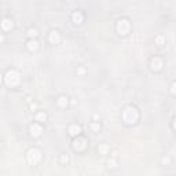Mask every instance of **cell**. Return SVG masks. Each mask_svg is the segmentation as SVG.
Instances as JSON below:
<instances>
[{
  "instance_id": "5",
  "label": "cell",
  "mask_w": 176,
  "mask_h": 176,
  "mask_svg": "<svg viewBox=\"0 0 176 176\" xmlns=\"http://www.w3.org/2000/svg\"><path fill=\"white\" fill-rule=\"evenodd\" d=\"M130 31H131V23L128 19H120L117 22V32L121 36H125L127 33H130Z\"/></svg>"
},
{
  "instance_id": "8",
  "label": "cell",
  "mask_w": 176,
  "mask_h": 176,
  "mask_svg": "<svg viewBox=\"0 0 176 176\" xmlns=\"http://www.w3.org/2000/svg\"><path fill=\"white\" fill-rule=\"evenodd\" d=\"M48 40H50L51 44H58L61 41V33L58 31H52L50 33V36H48Z\"/></svg>"
},
{
  "instance_id": "20",
  "label": "cell",
  "mask_w": 176,
  "mask_h": 176,
  "mask_svg": "<svg viewBox=\"0 0 176 176\" xmlns=\"http://www.w3.org/2000/svg\"><path fill=\"white\" fill-rule=\"evenodd\" d=\"M169 162H171V158H169L168 155L162 158V164H164V165H169Z\"/></svg>"
},
{
  "instance_id": "6",
  "label": "cell",
  "mask_w": 176,
  "mask_h": 176,
  "mask_svg": "<svg viewBox=\"0 0 176 176\" xmlns=\"http://www.w3.org/2000/svg\"><path fill=\"white\" fill-rule=\"evenodd\" d=\"M31 135L33 138H39V136H41V133H43V127L40 125V124H32L31 125Z\"/></svg>"
},
{
  "instance_id": "9",
  "label": "cell",
  "mask_w": 176,
  "mask_h": 176,
  "mask_svg": "<svg viewBox=\"0 0 176 176\" xmlns=\"http://www.w3.org/2000/svg\"><path fill=\"white\" fill-rule=\"evenodd\" d=\"M13 26H14V21L10 19V18H4V19L1 21V29H3V31H11Z\"/></svg>"
},
{
  "instance_id": "1",
  "label": "cell",
  "mask_w": 176,
  "mask_h": 176,
  "mask_svg": "<svg viewBox=\"0 0 176 176\" xmlns=\"http://www.w3.org/2000/svg\"><path fill=\"white\" fill-rule=\"evenodd\" d=\"M138 118H139V113H138V110H136V107L127 106L123 110V120L127 124L132 125V124H135L138 121Z\"/></svg>"
},
{
  "instance_id": "25",
  "label": "cell",
  "mask_w": 176,
  "mask_h": 176,
  "mask_svg": "<svg viewBox=\"0 0 176 176\" xmlns=\"http://www.w3.org/2000/svg\"><path fill=\"white\" fill-rule=\"evenodd\" d=\"M1 78H3V76H1V74H0V83H1Z\"/></svg>"
},
{
  "instance_id": "3",
  "label": "cell",
  "mask_w": 176,
  "mask_h": 176,
  "mask_svg": "<svg viewBox=\"0 0 176 176\" xmlns=\"http://www.w3.org/2000/svg\"><path fill=\"white\" fill-rule=\"evenodd\" d=\"M43 158V154H41V150H39L36 147H32L28 150V153H26V160L28 162L31 164V165H37L39 162L41 161Z\"/></svg>"
},
{
  "instance_id": "23",
  "label": "cell",
  "mask_w": 176,
  "mask_h": 176,
  "mask_svg": "<svg viewBox=\"0 0 176 176\" xmlns=\"http://www.w3.org/2000/svg\"><path fill=\"white\" fill-rule=\"evenodd\" d=\"M175 83H172V85H171V92H172V94H175Z\"/></svg>"
},
{
  "instance_id": "18",
  "label": "cell",
  "mask_w": 176,
  "mask_h": 176,
  "mask_svg": "<svg viewBox=\"0 0 176 176\" xmlns=\"http://www.w3.org/2000/svg\"><path fill=\"white\" fill-rule=\"evenodd\" d=\"M155 43H157L158 46H164V44H165V37H164V36H157V37H155Z\"/></svg>"
},
{
  "instance_id": "19",
  "label": "cell",
  "mask_w": 176,
  "mask_h": 176,
  "mask_svg": "<svg viewBox=\"0 0 176 176\" xmlns=\"http://www.w3.org/2000/svg\"><path fill=\"white\" fill-rule=\"evenodd\" d=\"M107 165H109V168H116L117 167V161L114 158H112V160L107 161Z\"/></svg>"
},
{
  "instance_id": "12",
  "label": "cell",
  "mask_w": 176,
  "mask_h": 176,
  "mask_svg": "<svg viewBox=\"0 0 176 176\" xmlns=\"http://www.w3.org/2000/svg\"><path fill=\"white\" fill-rule=\"evenodd\" d=\"M56 105L59 107H66L69 105V98L68 96H65V95H61L58 99H56Z\"/></svg>"
},
{
  "instance_id": "16",
  "label": "cell",
  "mask_w": 176,
  "mask_h": 176,
  "mask_svg": "<svg viewBox=\"0 0 176 176\" xmlns=\"http://www.w3.org/2000/svg\"><path fill=\"white\" fill-rule=\"evenodd\" d=\"M26 35L29 36L31 39H35L36 36H37V29H35V28H31V29H28V32H26Z\"/></svg>"
},
{
  "instance_id": "21",
  "label": "cell",
  "mask_w": 176,
  "mask_h": 176,
  "mask_svg": "<svg viewBox=\"0 0 176 176\" xmlns=\"http://www.w3.org/2000/svg\"><path fill=\"white\" fill-rule=\"evenodd\" d=\"M68 161H69L68 155H62V157H61V162H62V164H66Z\"/></svg>"
},
{
  "instance_id": "7",
  "label": "cell",
  "mask_w": 176,
  "mask_h": 176,
  "mask_svg": "<svg viewBox=\"0 0 176 176\" xmlns=\"http://www.w3.org/2000/svg\"><path fill=\"white\" fill-rule=\"evenodd\" d=\"M150 65H151V69H153L154 72H160V70L162 69V66H164V62H162L161 58L154 56L153 59H151V62H150Z\"/></svg>"
},
{
  "instance_id": "24",
  "label": "cell",
  "mask_w": 176,
  "mask_h": 176,
  "mask_svg": "<svg viewBox=\"0 0 176 176\" xmlns=\"http://www.w3.org/2000/svg\"><path fill=\"white\" fill-rule=\"evenodd\" d=\"M1 41H4V36H1V35H0V43H1Z\"/></svg>"
},
{
  "instance_id": "13",
  "label": "cell",
  "mask_w": 176,
  "mask_h": 176,
  "mask_svg": "<svg viewBox=\"0 0 176 176\" xmlns=\"http://www.w3.org/2000/svg\"><path fill=\"white\" fill-rule=\"evenodd\" d=\"M26 47H28V50L29 51H37V48H39V43H37V40H35V39H31L29 41H28V44H26Z\"/></svg>"
},
{
  "instance_id": "26",
  "label": "cell",
  "mask_w": 176,
  "mask_h": 176,
  "mask_svg": "<svg viewBox=\"0 0 176 176\" xmlns=\"http://www.w3.org/2000/svg\"><path fill=\"white\" fill-rule=\"evenodd\" d=\"M0 146H1V143H0Z\"/></svg>"
},
{
  "instance_id": "2",
  "label": "cell",
  "mask_w": 176,
  "mask_h": 176,
  "mask_svg": "<svg viewBox=\"0 0 176 176\" xmlns=\"http://www.w3.org/2000/svg\"><path fill=\"white\" fill-rule=\"evenodd\" d=\"M4 81H6V84L8 87H17V85L19 84V81H21L19 72H17L15 69L8 70L7 73H6V76H4Z\"/></svg>"
},
{
  "instance_id": "15",
  "label": "cell",
  "mask_w": 176,
  "mask_h": 176,
  "mask_svg": "<svg viewBox=\"0 0 176 176\" xmlns=\"http://www.w3.org/2000/svg\"><path fill=\"white\" fill-rule=\"evenodd\" d=\"M109 150H110V147H109V145H106V143H103V145H100L99 147H98V151H99L100 154H107Z\"/></svg>"
},
{
  "instance_id": "10",
  "label": "cell",
  "mask_w": 176,
  "mask_h": 176,
  "mask_svg": "<svg viewBox=\"0 0 176 176\" xmlns=\"http://www.w3.org/2000/svg\"><path fill=\"white\" fill-rule=\"evenodd\" d=\"M68 131H69V135H72V136H77V135H80V132H81V127L77 125V124H72Z\"/></svg>"
},
{
  "instance_id": "17",
  "label": "cell",
  "mask_w": 176,
  "mask_h": 176,
  "mask_svg": "<svg viewBox=\"0 0 176 176\" xmlns=\"http://www.w3.org/2000/svg\"><path fill=\"white\" fill-rule=\"evenodd\" d=\"M90 128H91L92 131H95V132H98V131L100 130V124L98 123V121H94V123H91Z\"/></svg>"
},
{
  "instance_id": "22",
  "label": "cell",
  "mask_w": 176,
  "mask_h": 176,
  "mask_svg": "<svg viewBox=\"0 0 176 176\" xmlns=\"http://www.w3.org/2000/svg\"><path fill=\"white\" fill-rule=\"evenodd\" d=\"M77 73H78V74H84L85 69H84V68H78V69H77Z\"/></svg>"
},
{
  "instance_id": "11",
  "label": "cell",
  "mask_w": 176,
  "mask_h": 176,
  "mask_svg": "<svg viewBox=\"0 0 176 176\" xmlns=\"http://www.w3.org/2000/svg\"><path fill=\"white\" fill-rule=\"evenodd\" d=\"M72 19H73V22L76 23V25H80V23L84 21V17H83V14H81L80 11H76V13H73Z\"/></svg>"
},
{
  "instance_id": "4",
  "label": "cell",
  "mask_w": 176,
  "mask_h": 176,
  "mask_svg": "<svg viewBox=\"0 0 176 176\" xmlns=\"http://www.w3.org/2000/svg\"><path fill=\"white\" fill-rule=\"evenodd\" d=\"M72 146H73V149L76 151H84L85 149H87V146H88V140L85 138H81V136L77 135V138L73 140Z\"/></svg>"
},
{
  "instance_id": "14",
  "label": "cell",
  "mask_w": 176,
  "mask_h": 176,
  "mask_svg": "<svg viewBox=\"0 0 176 176\" xmlns=\"http://www.w3.org/2000/svg\"><path fill=\"white\" fill-rule=\"evenodd\" d=\"M46 120H47V114L44 113V112H40V113L36 114V121H39V123H44Z\"/></svg>"
}]
</instances>
